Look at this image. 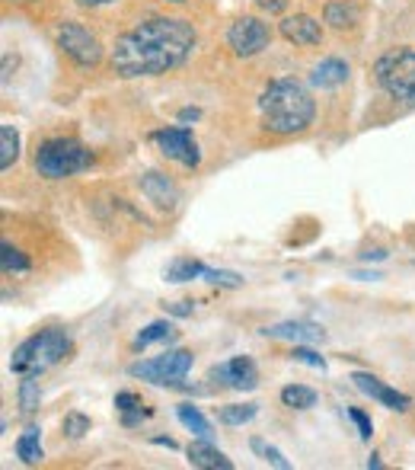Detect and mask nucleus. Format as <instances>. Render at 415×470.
<instances>
[{
  "label": "nucleus",
  "mask_w": 415,
  "mask_h": 470,
  "mask_svg": "<svg viewBox=\"0 0 415 470\" xmlns=\"http://www.w3.org/2000/svg\"><path fill=\"white\" fill-rule=\"evenodd\" d=\"M169 340H176L173 323H169V321H154L135 336V349H147V346H154V342H169Z\"/></svg>",
  "instance_id": "nucleus-21"
},
{
  "label": "nucleus",
  "mask_w": 415,
  "mask_h": 470,
  "mask_svg": "<svg viewBox=\"0 0 415 470\" xmlns=\"http://www.w3.org/2000/svg\"><path fill=\"white\" fill-rule=\"evenodd\" d=\"M323 23L336 29V33L355 29L361 23V7H358L355 0H329L323 10Z\"/></svg>",
  "instance_id": "nucleus-16"
},
{
  "label": "nucleus",
  "mask_w": 415,
  "mask_h": 470,
  "mask_svg": "<svg viewBox=\"0 0 415 470\" xmlns=\"http://www.w3.org/2000/svg\"><path fill=\"white\" fill-rule=\"evenodd\" d=\"M205 281H211V285H221V288H240L243 285V275L230 272V269H211L205 266V275H201Z\"/></svg>",
  "instance_id": "nucleus-28"
},
{
  "label": "nucleus",
  "mask_w": 415,
  "mask_h": 470,
  "mask_svg": "<svg viewBox=\"0 0 415 470\" xmlns=\"http://www.w3.org/2000/svg\"><path fill=\"white\" fill-rule=\"evenodd\" d=\"M201 275H205V262L192 260V256H176V260L167 266V281H173V285L201 279Z\"/></svg>",
  "instance_id": "nucleus-20"
},
{
  "label": "nucleus",
  "mask_w": 415,
  "mask_h": 470,
  "mask_svg": "<svg viewBox=\"0 0 415 470\" xmlns=\"http://www.w3.org/2000/svg\"><path fill=\"white\" fill-rule=\"evenodd\" d=\"M313 116H317V103H313L310 90L294 77L272 80L259 97L262 128L272 135H298V131L310 128Z\"/></svg>",
  "instance_id": "nucleus-2"
},
{
  "label": "nucleus",
  "mask_w": 415,
  "mask_h": 470,
  "mask_svg": "<svg viewBox=\"0 0 415 470\" xmlns=\"http://www.w3.org/2000/svg\"><path fill=\"white\" fill-rule=\"evenodd\" d=\"M278 33L298 48H313V46L323 42V26H319V23L313 20V16H307V14L285 16V20L278 23Z\"/></svg>",
  "instance_id": "nucleus-12"
},
{
  "label": "nucleus",
  "mask_w": 415,
  "mask_h": 470,
  "mask_svg": "<svg viewBox=\"0 0 415 470\" xmlns=\"http://www.w3.org/2000/svg\"><path fill=\"white\" fill-rule=\"evenodd\" d=\"M71 352V336L61 327H48L39 330L35 336H29L26 342L14 349V359H10V372L20 374V378H39L48 368H55L58 362L67 359Z\"/></svg>",
  "instance_id": "nucleus-3"
},
{
  "label": "nucleus",
  "mask_w": 415,
  "mask_h": 470,
  "mask_svg": "<svg viewBox=\"0 0 415 470\" xmlns=\"http://www.w3.org/2000/svg\"><path fill=\"white\" fill-rule=\"evenodd\" d=\"M14 448H16V457H20L23 464H29V467H33V464H42L46 451H42V429L39 425H29V429L14 442Z\"/></svg>",
  "instance_id": "nucleus-18"
},
{
  "label": "nucleus",
  "mask_w": 415,
  "mask_h": 470,
  "mask_svg": "<svg viewBox=\"0 0 415 470\" xmlns=\"http://www.w3.org/2000/svg\"><path fill=\"white\" fill-rule=\"evenodd\" d=\"M291 359L304 362V365H310V368H319V372H326V359L319 352H313V349H307V346H294Z\"/></svg>",
  "instance_id": "nucleus-32"
},
{
  "label": "nucleus",
  "mask_w": 415,
  "mask_h": 470,
  "mask_svg": "<svg viewBox=\"0 0 415 470\" xmlns=\"http://www.w3.org/2000/svg\"><path fill=\"white\" fill-rule=\"evenodd\" d=\"M186 457L192 467H201V470H234V461H230L224 451H218L215 444L201 438V442H192L186 448Z\"/></svg>",
  "instance_id": "nucleus-15"
},
{
  "label": "nucleus",
  "mask_w": 415,
  "mask_h": 470,
  "mask_svg": "<svg viewBox=\"0 0 415 470\" xmlns=\"http://www.w3.org/2000/svg\"><path fill=\"white\" fill-rule=\"evenodd\" d=\"M349 419L358 425V435H361V442H370V435H374V423H370L368 413L358 410V406H349Z\"/></svg>",
  "instance_id": "nucleus-31"
},
{
  "label": "nucleus",
  "mask_w": 415,
  "mask_h": 470,
  "mask_svg": "<svg viewBox=\"0 0 415 470\" xmlns=\"http://www.w3.org/2000/svg\"><path fill=\"white\" fill-rule=\"evenodd\" d=\"M262 336H268V340L294 342V346H307V342H323L326 330L317 327V323H307V321H285V323H272V327H266L262 330Z\"/></svg>",
  "instance_id": "nucleus-13"
},
{
  "label": "nucleus",
  "mask_w": 415,
  "mask_h": 470,
  "mask_svg": "<svg viewBox=\"0 0 415 470\" xmlns=\"http://www.w3.org/2000/svg\"><path fill=\"white\" fill-rule=\"evenodd\" d=\"M93 167V150L77 138H48L35 150V170L46 179H65Z\"/></svg>",
  "instance_id": "nucleus-4"
},
{
  "label": "nucleus",
  "mask_w": 415,
  "mask_h": 470,
  "mask_svg": "<svg viewBox=\"0 0 415 470\" xmlns=\"http://www.w3.org/2000/svg\"><path fill=\"white\" fill-rule=\"evenodd\" d=\"M256 413H259L256 404H228L218 410V419H221L224 425H247L256 419Z\"/></svg>",
  "instance_id": "nucleus-25"
},
{
  "label": "nucleus",
  "mask_w": 415,
  "mask_h": 470,
  "mask_svg": "<svg viewBox=\"0 0 415 470\" xmlns=\"http://www.w3.org/2000/svg\"><path fill=\"white\" fill-rule=\"evenodd\" d=\"M39 400H42L39 381L29 374V378H23V384H20V406H23V413L39 410Z\"/></svg>",
  "instance_id": "nucleus-27"
},
{
  "label": "nucleus",
  "mask_w": 415,
  "mask_h": 470,
  "mask_svg": "<svg viewBox=\"0 0 415 470\" xmlns=\"http://www.w3.org/2000/svg\"><path fill=\"white\" fill-rule=\"evenodd\" d=\"M20 4H26V0H20Z\"/></svg>",
  "instance_id": "nucleus-40"
},
{
  "label": "nucleus",
  "mask_w": 415,
  "mask_h": 470,
  "mask_svg": "<svg viewBox=\"0 0 415 470\" xmlns=\"http://www.w3.org/2000/svg\"><path fill=\"white\" fill-rule=\"evenodd\" d=\"M249 448H253L256 455H262V457H266L268 464H275V467H278V470H291V461H288V457L281 455L278 448H272V444H266V442H262V438H253V442H249Z\"/></svg>",
  "instance_id": "nucleus-29"
},
{
  "label": "nucleus",
  "mask_w": 415,
  "mask_h": 470,
  "mask_svg": "<svg viewBox=\"0 0 415 470\" xmlns=\"http://www.w3.org/2000/svg\"><path fill=\"white\" fill-rule=\"evenodd\" d=\"M192 352L188 349H173L167 355H157V359H147V362H135L128 368L131 378H141V381H150L157 387H182L186 374L192 372Z\"/></svg>",
  "instance_id": "nucleus-6"
},
{
  "label": "nucleus",
  "mask_w": 415,
  "mask_h": 470,
  "mask_svg": "<svg viewBox=\"0 0 415 470\" xmlns=\"http://www.w3.org/2000/svg\"><path fill=\"white\" fill-rule=\"evenodd\" d=\"M195 26L179 16H150L122 33L109 48V67L125 80L160 77L182 67L195 52Z\"/></svg>",
  "instance_id": "nucleus-1"
},
{
  "label": "nucleus",
  "mask_w": 415,
  "mask_h": 470,
  "mask_svg": "<svg viewBox=\"0 0 415 470\" xmlns=\"http://www.w3.org/2000/svg\"><path fill=\"white\" fill-rule=\"evenodd\" d=\"M345 80H349V65H345L342 58H323L310 74V84L317 87V90H336Z\"/></svg>",
  "instance_id": "nucleus-17"
},
{
  "label": "nucleus",
  "mask_w": 415,
  "mask_h": 470,
  "mask_svg": "<svg viewBox=\"0 0 415 470\" xmlns=\"http://www.w3.org/2000/svg\"><path fill=\"white\" fill-rule=\"evenodd\" d=\"M116 410L122 413L125 425H137L144 416H154V410H147L144 400H141V393H135V391H118L116 393Z\"/></svg>",
  "instance_id": "nucleus-19"
},
{
  "label": "nucleus",
  "mask_w": 415,
  "mask_h": 470,
  "mask_svg": "<svg viewBox=\"0 0 415 470\" xmlns=\"http://www.w3.org/2000/svg\"><path fill=\"white\" fill-rule=\"evenodd\" d=\"M281 404L288 410H310V406H317V391L304 384H288L281 387Z\"/></svg>",
  "instance_id": "nucleus-24"
},
{
  "label": "nucleus",
  "mask_w": 415,
  "mask_h": 470,
  "mask_svg": "<svg viewBox=\"0 0 415 470\" xmlns=\"http://www.w3.org/2000/svg\"><path fill=\"white\" fill-rule=\"evenodd\" d=\"M176 416H179V423L186 425L192 435H198V438H211V423H208L205 416L198 413V406H192V404H179L176 406Z\"/></svg>",
  "instance_id": "nucleus-23"
},
{
  "label": "nucleus",
  "mask_w": 415,
  "mask_h": 470,
  "mask_svg": "<svg viewBox=\"0 0 415 470\" xmlns=\"http://www.w3.org/2000/svg\"><path fill=\"white\" fill-rule=\"evenodd\" d=\"M150 141L160 148L163 157L179 160V164L188 167V170H195V167L201 164V150L188 128H179V125H173V128H157L154 135H150Z\"/></svg>",
  "instance_id": "nucleus-9"
},
{
  "label": "nucleus",
  "mask_w": 415,
  "mask_h": 470,
  "mask_svg": "<svg viewBox=\"0 0 415 470\" xmlns=\"http://www.w3.org/2000/svg\"><path fill=\"white\" fill-rule=\"evenodd\" d=\"M374 77L390 99L415 106V52L412 48H390L377 58Z\"/></svg>",
  "instance_id": "nucleus-5"
},
{
  "label": "nucleus",
  "mask_w": 415,
  "mask_h": 470,
  "mask_svg": "<svg viewBox=\"0 0 415 470\" xmlns=\"http://www.w3.org/2000/svg\"><path fill=\"white\" fill-rule=\"evenodd\" d=\"M361 260L364 262H380V260H387V250L374 247V250H368V253H361Z\"/></svg>",
  "instance_id": "nucleus-35"
},
{
  "label": "nucleus",
  "mask_w": 415,
  "mask_h": 470,
  "mask_svg": "<svg viewBox=\"0 0 415 470\" xmlns=\"http://www.w3.org/2000/svg\"><path fill=\"white\" fill-rule=\"evenodd\" d=\"M0 266H4V272L10 275V272H29V269H33V262H29L16 247L4 243V247H0Z\"/></svg>",
  "instance_id": "nucleus-26"
},
{
  "label": "nucleus",
  "mask_w": 415,
  "mask_h": 470,
  "mask_svg": "<svg viewBox=\"0 0 415 470\" xmlns=\"http://www.w3.org/2000/svg\"><path fill=\"white\" fill-rule=\"evenodd\" d=\"M55 42H58V48L77 67H96L99 61H103V42H99L84 23H74V20L61 23Z\"/></svg>",
  "instance_id": "nucleus-7"
},
{
  "label": "nucleus",
  "mask_w": 415,
  "mask_h": 470,
  "mask_svg": "<svg viewBox=\"0 0 415 470\" xmlns=\"http://www.w3.org/2000/svg\"><path fill=\"white\" fill-rule=\"evenodd\" d=\"M268 42H272V29L259 16H240L228 29V46L237 58H256V55L266 52Z\"/></svg>",
  "instance_id": "nucleus-8"
},
{
  "label": "nucleus",
  "mask_w": 415,
  "mask_h": 470,
  "mask_svg": "<svg viewBox=\"0 0 415 470\" xmlns=\"http://www.w3.org/2000/svg\"><path fill=\"white\" fill-rule=\"evenodd\" d=\"M20 157V135L14 125H0V170H10Z\"/></svg>",
  "instance_id": "nucleus-22"
},
{
  "label": "nucleus",
  "mask_w": 415,
  "mask_h": 470,
  "mask_svg": "<svg viewBox=\"0 0 415 470\" xmlns=\"http://www.w3.org/2000/svg\"><path fill=\"white\" fill-rule=\"evenodd\" d=\"M167 307V313H173V317H188L192 313V304L188 301H169V304H163Z\"/></svg>",
  "instance_id": "nucleus-34"
},
{
  "label": "nucleus",
  "mask_w": 415,
  "mask_h": 470,
  "mask_svg": "<svg viewBox=\"0 0 415 470\" xmlns=\"http://www.w3.org/2000/svg\"><path fill=\"white\" fill-rule=\"evenodd\" d=\"M154 444H167V448H176L173 438H163V435H157V438H154Z\"/></svg>",
  "instance_id": "nucleus-38"
},
{
  "label": "nucleus",
  "mask_w": 415,
  "mask_h": 470,
  "mask_svg": "<svg viewBox=\"0 0 415 470\" xmlns=\"http://www.w3.org/2000/svg\"><path fill=\"white\" fill-rule=\"evenodd\" d=\"M256 7H262L266 14L278 16V14H285V10H288V0H256Z\"/></svg>",
  "instance_id": "nucleus-33"
},
{
  "label": "nucleus",
  "mask_w": 415,
  "mask_h": 470,
  "mask_svg": "<svg viewBox=\"0 0 415 470\" xmlns=\"http://www.w3.org/2000/svg\"><path fill=\"white\" fill-rule=\"evenodd\" d=\"M167 4H186V0H167Z\"/></svg>",
  "instance_id": "nucleus-39"
},
{
  "label": "nucleus",
  "mask_w": 415,
  "mask_h": 470,
  "mask_svg": "<svg viewBox=\"0 0 415 470\" xmlns=\"http://www.w3.org/2000/svg\"><path fill=\"white\" fill-rule=\"evenodd\" d=\"M201 118V109H195V106H188V109L179 112V122H198Z\"/></svg>",
  "instance_id": "nucleus-36"
},
{
  "label": "nucleus",
  "mask_w": 415,
  "mask_h": 470,
  "mask_svg": "<svg viewBox=\"0 0 415 470\" xmlns=\"http://www.w3.org/2000/svg\"><path fill=\"white\" fill-rule=\"evenodd\" d=\"M351 381H355V387L361 393H368L370 400H377V404H383L387 410H396V413H406L409 406H412V400L406 397L402 391H396V387H387L380 378H374V374L368 372H355L351 374Z\"/></svg>",
  "instance_id": "nucleus-11"
},
{
  "label": "nucleus",
  "mask_w": 415,
  "mask_h": 470,
  "mask_svg": "<svg viewBox=\"0 0 415 470\" xmlns=\"http://www.w3.org/2000/svg\"><path fill=\"white\" fill-rule=\"evenodd\" d=\"M90 416H84V413H77V410H74V413H67V416H65V423H61V429H65V435L67 438H84L86 435V432H90Z\"/></svg>",
  "instance_id": "nucleus-30"
},
{
  "label": "nucleus",
  "mask_w": 415,
  "mask_h": 470,
  "mask_svg": "<svg viewBox=\"0 0 415 470\" xmlns=\"http://www.w3.org/2000/svg\"><path fill=\"white\" fill-rule=\"evenodd\" d=\"M84 10H96V7H109V4H116V0H77Z\"/></svg>",
  "instance_id": "nucleus-37"
},
{
  "label": "nucleus",
  "mask_w": 415,
  "mask_h": 470,
  "mask_svg": "<svg viewBox=\"0 0 415 470\" xmlns=\"http://www.w3.org/2000/svg\"><path fill=\"white\" fill-rule=\"evenodd\" d=\"M141 192L157 205V209H176V205H179V186L157 170H150L141 177Z\"/></svg>",
  "instance_id": "nucleus-14"
},
{
  "label": "nucleus",
  "mask_w": 415,
  "mask_h": 470,
  "mask_svg": "<svg viewBox=\"0 0 415 470\" xmlns=\"http://www.w3.org/2000/svg\"><path fill=\"white\" fill-rule=\"evenodd\" d=\"M208 381L230 387V391H256V387H259V368H256V362L247 359V355H237V359H228L211 368Z\"/></svg>",
  "instance_id": "nucleus-10"
}]
</instances>
